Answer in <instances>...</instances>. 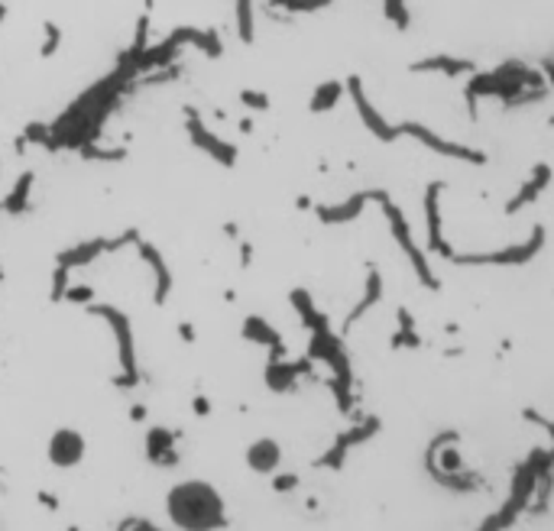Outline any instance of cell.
<instances>
[{"label": "cell", "mask_w": 554, "mask_h": 531, "mask_svg": "<svg viewBox=\"0 0 554 531\" xmlns=\"http://www.w3.org/2000/svg\"><path fill=\"white\" fill-rule=\"evenodd\" d=\"M169 516L178 528H221L224 509L215 489L201 483H185L176 486L169 496Z\"/></svg>", "instance_id": "1"}, {"label": "cell", "mask_w": 554, "mask_h": 531, "mask_svg": "<svg viewBox=\"0 0 554 531\" xmlns=\"http://www.w3.org/2000/svg\"><path fill=\"white\" fill-rule=\"evenodd\" d=\"M85 454V441L82 435H75V431H59V435L52 437L49 444V457L52 464H59V466H72L78 464Z\"/></svg>", "instance_id": "2"}, {"label": "cell", "mask_w": 554, "mask_h": 531, "mask_svg": "<svg viewBox=\"0 0 554 531\" xmlns=\"http://www.w3.org/2000/svg\"><path fill=\"white\" fill-rule=\"evenodd\" d=\"M279 460V450H276V444L263 441V444H253L250 450V464L257 466V470H269V466Z\"/></svg>", "instance_id": "3"}]
</instances>
